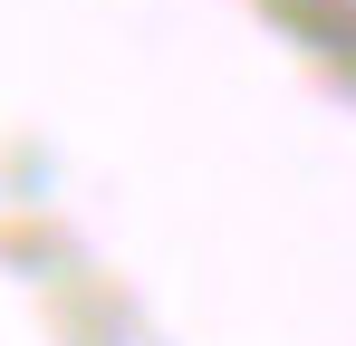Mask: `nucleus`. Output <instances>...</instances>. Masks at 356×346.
<instances>
[{
	"label": "nucleus",
	"instance_id": "1",
	"mask_svg": "<svg viewBox=\"0 0 356 346\" xmlns=\"http://www.w3.org/2000/svg\"><path fill=\"white\" fill-rule=\"evenodd\" d=\"M308 10H327V19H356V0H308Z\"/></svg>",
	"mask_w": 356,
	"mask_h": 346
}]
</instances>
